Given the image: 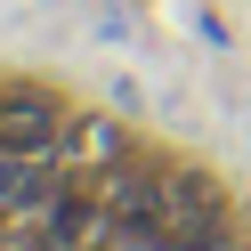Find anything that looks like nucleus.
Masks as SVG:
<instances>
[{"instance_id":"20e7f679","label":"nucleus","mask_w":251,"mask_h":251,"mask_svg":"<svg viewBox=\"0 0 251 251\" xmlns=\"http://www.w3.org/2000/svg\"><path fill=\"white\" fill-rule=\"evenodd\" d=\"M73 154L105 162V154H122V130H114V122H98V114H73V146H65V162H73Z\"/></svg>"},{"instance_id":"f257e3e1","label":"nucleus","mask_w":251,"mask_h":251,"mask_svg":"<svg viewBox=\"0 0 251 251\" xmlns=\"http://www.w3.org/2000/svg\"><path fill=\"white\" fill-rule=\"evenodd\" d=\"M0 146L8 154H33V162H65L73 146V114L41 89H8V114H0Z\"/></svg>"},{"instance_id":"f03ea898","label":"nucleus","mask_w":251,"mask_h":251,"mask_svg":"<svg viewBox=\"0 0 251 251\" xmlns=\"http://www.w3.org/2000/svg\"><path fill=\"white\" fill-rule=\"evenodd\" d=\"M105 227H114V211H105V178H65L57 202L41 211V235H49L57 251H105Z\"/></svg>"},{"instance_id":"7ed1b4c3","label":"nucleus","mask_w":251,"mask_h":251,"mask_svg":"<svg viewBox=\"0 0 251 251\" xmlns=\"http://www.w3.org/2000/svg\"><path fill=\"white\" fill-rule=\"evenodd\" d=\"M170 243H195V251H219L227 243V202L202 170H178L170 178Z\"/></svg>"},{"instance_id":"39448f33","label":"nucleus","mask_w":251,"mask_h":251,"mask_svg":"<svg viewBox=\"0 0 251 251\" xmlns=\"http://www.w3.org/2000/svg\"><path fill=\"white\" fill-rule=\"evenodd\" d=\"M0 114H8V89H0Z\"/></svg>"}]
</instances>
